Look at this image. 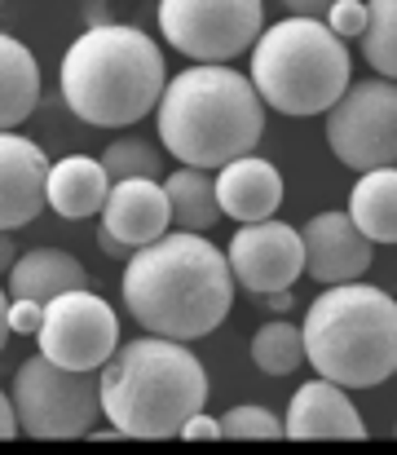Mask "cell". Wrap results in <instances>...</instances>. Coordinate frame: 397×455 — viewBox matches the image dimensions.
Wrapping results in <instances>:
<instances>
[{"label":"cell","mask_w":397,"mask_h":455,"mask_svg":"<svg viewBox=\"0 0 397 455\" xmlns=\"http://www.w3.org/2000/svg\"><path fill=\"white\" fill-rule=\"evenodd\" d=\"M0 67H4V80H0V124H4V133H13L40 107V62L31 58V49L18 36H0Z\"/></svg>","instance_id":"obj_19"},{"label":"cell","mask_w":397,"mask_h":455,"mask_svg":"<svg viewBox=\"0 0 397 455\" xmlns=\"http://www.w3.org/2000/svg\"><path fill=\"white\" fill-rule=\"evenodd\" d=\"M111 22V4L107 0H84V27H107Z\"/></svg>","instance_id":"obj_32"},{"label":"cell","mask_w":397,"mask_h":455,"mask_svg":"<svg viewBox=\"0 0 397 455\" xmlns=\"http://www.w3.org/2000/svg\"><path fill=\"white\" fill-rule=\"evenodd\" d=\"M36 340H40V354H49L62 367L102 371L111 354L120 349V318L98 292L75 288L44 305V327Z\"/></svg>","instance_id":"obj_10"},{"label":"cell","mask_w":397,"mask_h":455,"mask_svg":"<svg viewBox=\"0 0 397 455\" xmlns=\"http://www.w3.org/2000/svg\"><path fill=\"white\" fill-rule=\"evenodd\" d=\"M40 327H44V301L4 292V331L9 336H40Z\"/></svg>","instance_id":"obj_26"},{"label":"cell","mask_w":397,"mask_h":455,"mask_svg":"<svg viewBox=\"0 0 397 455\" xmlns=\"http://www.w3.org/2000/svg\"><path fill=\"white\" fill-rule=\"evenodd\" d=\"M367 22H371V4H367V0H336V4L327 9V27H331L340 40H362Z\"/></svg>","instance_id":"obj_27"},{"label":"cell","mask_w":397,"mask_h":455,"mask_svg":"<svg viewBox=\"0 0 397 455\" xmlns=\"http://www.w3.org/2000/svg\"><path fill=\"white\" fill-rule=\"evenodd\" d=\"M371 22L362 31V58L376 76L397 80V0H367Z\"/></svg>","instance_id":"obj_23"},{"label":"cell","mask_w":397,"mask_h":455,"mask_svg":"<svg viewBox=\"0 0 397 455\" xmlns=\"http://www.w3.org/2000/svg\"><path fill=\"white\" fill-rule=\"evenodd\" d=\"M0 177H4L0 181V226L4 230H18L49 208L53 164L31 138H18V129L0 138Z\"/></svg>","instance_id":"obj_13"},{"label":"cell","mask_w":397,"mask_h":455,"mask_svg":"<svg viewBox=\"0 0 397 455\" xmlns=\"http://www.w3.org/2000/svg\"><path fill=\"white\" fill-rule=\"evenodd\" d=\"M159 142L190 168H226L252 155L265 133V98L252 76L226 62H195L177 71L155 107Z\"/></svg>","instance_id":"obj_2"},{"label":"cell","mask_w":397,"mask_h":455,"mask_svg":"<svg viewBox=\"0 0 397 455\" xmlns=\"http://www.w3.org/2000/svg\"><path fill=\"white\" fill-rule=\"evenodd\" d=\"M89 288V270L62 252V248H31L18 257V266L4 275V292L9 297H31V301H53L62 292Z\"/></svg>","instance_id":"obj_18"},{"label":"cell","mask_w":397,"mask_h":455,"mask_svg":"<svg viewBox=\"0 0 397 455\" xmlns=\"http://www.w3.org/2000/svg\"><path fill=\"white\" fill-rule=\"evenodd\" d=\"M393 434H397V429H393Z\"/></svg>","instance_id":"obj_34"},{"label":"cell","mask_w":397,"mask_h":455,"mask_svg":"<svg viewBox=\"0 0 397 455\" xmlns=\"http://www.w3.org/2000/svg\"><path fill=\"white\" fill-rule=\"evenodd\" d=\"M261 305H269L274 314H287L291 305H296V297H291V288H278V292H265V297H257Z\"/></svg>","instance_id":"obj_33"},{"label":"cell","mask_w":397,"mask_h":455,"mask_svg":"<svg viewBox=\"0 0 397 455\" xmlns=\"http://www.w3.org/2000/svg\"><path fill=\"white\" fill-rule=\"evenodd\" d=\"M98 248H102V252H107V257H115V261H129L132 252H137V248H129V243H124V239H115V235H111V230H107V226H102V230H98Z\"/></svg>","instance_id":"obj_31"},{"label":"cell","mask_w":397,"mask_h":455,"mask_svg":"<svg viewBox=\"0 0 397 455\" xmlns=\"http://www.w3.org/2000/svg\"><path fill=\"white\" fill-rule=\"evenodd\" d=\"M226 257H230L239 288L252 292V297H265V292L291 288L305 275V235L296 226L278 221V217L243 221L234 230Z\"/></svg>","instance_id":"obj_11"},{"label":"cell","mask_w":397,"mask_h":455,"mask_svg":"<svg viewBox=\"0 0 397 455\" xmlns=\"http://www.w3.org/2000/svg\"><path fill=\"white\" fill-rule=\"evenodd\" d=\"M217 195H221L226 217H234L239 226L265 221L282 204V172L261 155H239L226 168H217Z\"/></svg>","instance_id":"obj_16"},{"label":"cell","mask_w":397,"mask_h":455,"mask_svg":"<svg viewBox=\"0 0 397 455\" xmlns=\"http://www.w3.org/2000/svg\"><path fill=\"white\" fill-rule=\"evenodd\" d=\"M305 235V275L322 288L331 283H353L371 270V239L349 212H318L300 226Z\"/></svg>","instance_id":"obj_12"},{"label":"cell","mask_w":397,"mask_h":455,"mask_svg":"<svg viewBox=\"0 0 397 455\" xmlns=\"http://www.w3.org/2000/svg\"><path fill=\"white\" fill-rule=\"evenodd\" d=\"M287 13H296V18H327V9L336 4V0H278Z\"/></svg>","instance_id":"obj_30"},{"label":"cell","mask_w":397,"mask_h":455,"mask_svg":"<svg viewBox=\"0 0 397 455\" xmlns=\"http://www.w3.org/2000/svg\"><path fill=\"white\" fill-rule=\"evenodd\" d=\"M327 147L353 172L393 168L397 164V80H385V76L353 80L345 89V98L327 111Z\"/></svg>","instance_id":"obj_9"},{"label":"cell","mask_w":397,"mask_h":455,"mask_svg":"<svg viewBox=\"0 0 397 455\" xmlns=\"http://www.w3.org/2000/svg\"><path fill=\"white\" fill-rule=\"evenodd\" d=\"M252 363L265 376H291L300 363H309L305 354V327L282 323V314L274 323H265L261 331L252 336Z\"/></svg>","instance_id":"obj_22"},{"label":"cell","mask_w":397,"mask_h":455,"mask_svg":"<svg viewBox=\"0 0 397 455\" xmlns=\"http://www.w3.org/2000/svg\"><path fill=\"white\" fill-rule=\"evenodd\" d=\"M102 226L124 239L129 248H146L155 239H163L172 230V204H168V186L155 177H129L111 186V199L102 208Z\"/></svg>","instance_id":"obj_15"},{"label":"cell","mask_w":397,"mask_h":455,"mask_svg":"<svg viewBox=\"0 0 397 455\" xmlns=\"http://www.w3.org/2000/svg\"><path fill=\"white\" fill-rule=\"evenodd\" d=\"M111 172L102 159L93 155H67L53 164V177H49V208L67 221H84V217H98L111 199Z\"/></svg>","instance_id":"obj_17"},{"label":"cell","mask_w":397,"mask_h":455,"mask_svg":"<svg viewBox=\"0 0 397 455\" xmlns=\"http://www.w3.org/2000/svg\"><path fill=\"white\" fill-rule=\"evenodd\" d=\"M349 217L362 226V235L371 243H397V164L371 168L353 181Z\"/></svg>","instance_id":"obj_21"},{"label":"cell","mask_w":397,"mask_h":455,"mask_svg":"<svg viewBox=\"0 0 397 455\" xmlns=\"http://www.w3.org/2000/svg\"><path fill=\"white\" fill-rule=\"evenodd\" d=\"M221 438H287V420H278L269 407H230L221 416Z\"/></svg>","instance_id":"obj_25"},{"label":"cell","mask_w":397,"mask_h":455,"mask_svg":"<svg viewBox=\"0 0 397 455\" xmlns=\"http://www.w3.org/2000/svg\"><path fill=\"white\" fill-rule=\"evenodd\" d=\"M252 84L278 116H327L353 84L349 44L327 18H282L252 49Z\"/></svg>","instance_id":"obj_6"},{"label":"cell","mask_w":397,"mask_h":455,"mask_svg":"<svg viewBox=\"0 0 397 455\" xmlns=\"http://www.w3.org/2000/svg\"><path fill=\"white\" fill-rule=\"evenodd\" d=\"M287 438H296V443H318V438L362 443L367 438V425H362L358 407L349 403V389L345 385H336L327 376H314V380H305L291 394Z\"/></svg>","instance_id":"obj_14"},{"label":"cell","mask_w":397,"mask_h":455,"mask_svg":"<svg viewBox=\"0 0 397 455\" xmlns=\"http://www.w3.org/2000/svg\"><path fill=\"white\" fill-rule=\"evenodd\" d=\"M168 186V204H172V226L177 230H195V235H212V226L226 217L221 195H217V177L208 168H172Z\"/></svg>","instance_id":"obj_20"},{"label":"cell","mask_w":397,"mask_h":455,"mask_svg":"<svg viewBox=\"0 0 397 455\" xmlns=\"http://www.w3.org/2000/svg\"><path fill=\"white\" fill-rule=\"evenodd\" d=\"M177 438H186V443H203V438H208V443H212V438H221V420H212L208 411H195V416L181 425Z\"/></svg>","instance_id":"obj_28"},{"label":"cell","mask_w":397,"mask_h":455,"mask_svg":"<svg viewBox=\"0 0 397 455\" xmlns=\"http://www.w3.org/2000/svg\"><path fill=\"white\" fill-rule=\"evenodd\" d=\"M300 327L314 371L345 389H376L397 371V301L385 288L331 283Z\"/></svg>","instance_id":"obj_5"},{"label":"cell","mask_w":397,"mask_h":455,"mask_svg":"<svg viewBox=\"0 0 397 455\" xmlns=\"http://www.w3.org/2000/svg\"><path fill=\"white\" fill-rule=\"evenodd\" d=\"M18 434H22V416H18L13 394H4V398H0V438L9 443V438H18Z\"/></svg>","instance_id":"obj_29"},{"label":"cell","mask_w":397,"mask_h":455,"mask_svg":"<svg viewBox=\"0 0 397 455\" xmlns=\"http://www.w3.org/2000/svg\"><path fill=\"white\" fill-rule=\"evenodd\" d=\"M234 270L226 248L195 230H168L124 261L120 292L129 314L155 336L199 340L217 331L234 305Z\"/></svg>","instance_id":"obj_1"},{"label":"cell","mask_w":397,"mask_h":455,"mask_svg":"<svg viewBox=\"0 0 397 455\" xmlns=\"http://www.w3.org/2000/svg\"><path fill=\"white\" fill-rule=\"evenodd\" d=\"M102 164L111 172V181H129V177H163V155L159 147L141 142V138H120L102 151Z\"/></svg>","instance_id":"obj_24"},{"label":"cell","mask_w":397,"mask_h":455,"mask_svg":"<svg viewBox=\"0 0 397 455\" xmlns=\"http://www.w3.org/2000/svg\"><path fill=\"white\" fill-rule=\"evenodd\" d=\"M22 434L44 438V443H67V438H89L98 416H102V376L98 371H75L53 363L49 354L27 358L13 371L9 385Z\"/></svg>","instance_id":"obj_7"},{"label":"cell","mask_w":397,"mask_h":455,"mask_svg":"<svg viewBox=\"0 0 397 455\" xmlns=\"http://www.w3.org/2000/svg\"><path fill=\"white\" fill-rule=\"evenodd\" d=\"M62 102L93 129H129L150 116L168 89L163 49L124 22L84 27L58 67Z\"/></svg>","instance_id":"obj_3"},{"label":"cell","mask_w":397,"mask_h":455,"mask_svg":"<svg viewBox=\"0 0 397 455\" xmlns=\"http://www.w3.org/2000/svg\"><path fill=\"white\" fill-rule=\"evenodd\" d=\"M208 367L190 340L146 331L124 340L102 367V416L124 429V438L159 443L208 407Z\"/></svg>","instance_id":"obj_4"},{"label":"cell","mask_w":397,"mask_h":455,"mask_svg":"<svg viewBox=\"0 0 397 455\" xmlns=\"http://www.w3.org/2000/svg\"><path fill=\"white\" fill-rule=\"evenodd\" d=\"M163 40L190 62H234L265 31L261 0H159Z\"/></svg>","instance_id":"obj_8"}]
</instances>
